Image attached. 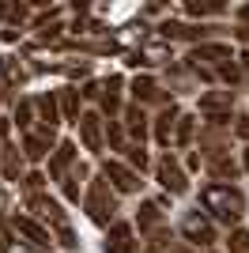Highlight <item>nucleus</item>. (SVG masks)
Masks as SVG:
<instances>
[{"instance_id": "obj_1", "label": "nucleus", "mask_w": 249, "mask_h": 253, "mask_svg": "<svg viewBox=\"0 0 249 253\" xmlns=\"http://www.w3.org/2000/svg\"><path fill=\"white\" fill-rule=\"evenodd\" d=\"M200 204L204 211H211V219L227 223V227H234L246 215V193L238 185H223V181H208L200 189Z\"/></svg>"}, {"instance_id": "obj_2", "label": "nucleus", "mask_w": 249, "mask_h": 253, "mask_svg": "<svg viewBox=\"0 0 249 253\" xmlns=\"http://www.w3.org/2000/svg\"><path fill=\"white\" fill-rule=\"evenodd\" d=\"M83 211H87L91 223H98V227H106V231L117 223V189L102 178V174L91 178V185H87V193H83Z\"/></svg>"}, {"instance_id": "obj_3", "label": "nucleus", "mask_w": 249, "mask_h": 253, "mask_svg": "<svg viewBox=\"0 0 249 253\" xmlns=\"http://www.w3.org/2000/svg\"><path fill=\"white\" fill-rule=\"evenodd\" d=\"M27 208H31L34 215L45 223V227H53V231H57V242H61L64 250H76V246H80V242H76V234H72V223H68V215H64V208L53 201V197L34 193V197H27Z\"/></svg>"}, {"instance_id": "obj_4", "label": "nucleus", "mask_w": 249, "mask_h": 253, "mask_svg": "<svg viewBox=\"0 0 249 253\" xmlns=\"http://www.w3.org/2000/svg\"><path fill=\"white\" fill-rule=\"evenodd\" d=\"M155 181L163 185L170 197H181V193H189V174H185V167L177 163L170 151H166L163 159L155 163Z\"/></svg>"}, {"instance_id": "obj_5", "label": "nucleus", "mask_w": 249, "mask_h": 253, "mask_svg": "<svg viewBox=\"0 0 249 253\" xmlns=\"http://www.w3.org/2000/svg\"><path fill=\"white\" fill-rule=\"evenodd\" d=\"M76 128H80L83 148L91 151V155H102V148H106V117L98 114V110H83V117L76 121Z\"/></svg>"}, {"instance_id": "obj_6", "label": "nucleus", "mask_w": 249, "mask_h": 253, "mask_svg": "<svg viewBox=\"0 0 249 253\" xmlns=\"http://www.w3.org/2000/svg\"><path fill=\"white\" fill-rule=\"evenodd\" d=\"M102 178L110 181L117 193H140V189H144L140 174H136L124 159H102Z\"/></svg>"}, {"instance_id": "obj_7", "label": "nucleus", "mask_w": 249, "mask_h": 253, "mask_svg": "<svg viewBox=\"0 0 249 253\" xmlns=\"http://www.w3.org/2000/svg\"><path fill=\"white\" fill-rule=\"evenodd\" d=\"M181 238H185L189 246H215V219H208L204 211H189L185 219H181Z\"/></svg>"}, {"instance_id": "obj_8", "label": "nucleus", "mask_w": 249, "mask_h": 253, "mask_svg": "<svg viewBox=\"0 0 249 253\" xmlns=\"http://www.w3.org/2000/svg\"><path fill=\"white\" fill-rule=\"evenodd\" d=\"M128 91H132V102L144 106V110H147V106H163V110H166V106H174V98L163 91V84H159L155 76H136L132 84H128Z\"/></svg>"}, {"instance_id": "obj_9", "label": "nucleus", "mask_w": 249, "mask_h": 253, "mask_svg": "<svg viewBox=\"0 0 249 253\" xmlns=\"http://www.w3.org/2000/svg\"><path fill=\"white\" fill-rule=\"evenodd\" d=\"M53 151H57V128L38 125L23 136V155H27V163H42V159H49Z\"/></svg>"}, {"instance_id": "obj_10", "label": "nucleus", "mask_w": 249, "mask_h": 253, "mask_svg": "<svg viewBox=\"0 0 249 253\" xmlns=\"http://www.w3.org/2000/svg\"><path fill=\"white\" fill-rule=\"evenodd\" d=\"M208 34H219V27H189V23H177V19H166L159 23V38L163 42H208Z\"/></svg>"}, {"instance_id": "obj_11", "label": "nucleus", "mask_w": 249, "mask_h": 253, "mask_svg": "<svg viewBox=\"0 0 249 253\" xmlns=\"http://www.w3.org/2000/svg\"><path fill=\"white\" fill-rule=\"evenodd\" d=\"M11 231L19 234V238H27L34 250H49V246H53L49 227H42L34 215H11Z\"/></svg>"}, {"instance_id": "obj_12", "label": "nucleus", "mask_w": 249, "mask_h": 253, "mask_svg": "<svg viewBox=\"0 0 249 253\" xmlns=\"http://www.w3.org/2000/svg\"><path fill=\"white\" fill-rule=\"evenodd\" d=\"M102 253H140V242H136V231L132 223H121L117 219L102 238Z\"/></svg>"}, {"instance_id": "obj_13", "label": "nucleus", "mask_w": 249, "mask_h": 253, "mask_svg": "<svg viewBox=\"0 0 249 253\" xmlns=\"http://www.w3.org/2000/svg\"><path fill=\"white\" fill-rule=\"evenodd\" d=\"M121 91H124V80H121V76H106V80H102V98H98V114H102V117L121 121V114H124Z\"/></svg>"}, {"instance_id": "obj_14", "label": "nucleus", "mask_w": 249, "mask_h": 253, "mask_svg": "<svg viewBox=\"0 0 249 253\" xmlns=\"http://www.w3.org/2000/svg\"><path fill=\"white\" fill-rule=\"evenodd\" d=\"M76 159H80L76 140H61V144H57V151L49 155V178H53V181H64V178L76 170Z\"/></svg>"}, {"instance_id": "obj_15", "label": "nucleus", "mask_w": 249, "mask_h": 253, "mask_svg": "<svg viewBox=\"0 0 249 253\" xmlns=\"http://www.w3.org/2000/svg\"><path fill=\"white\" fill-rule=\"evenodd\" d=\"M230 106H234V91H223V87H215V91L200 95V114H204V121L230 117Z\"/></svg>"}, {"instance_id": "obj_16", "label": "nucleus", "mask_w": 249, "mask_h": 253, "mask_svg": "<svg viewBox=\"0 0 249 253\" xmlns=\"http://www.w3.org/2000/svg\"><path fill=\"white\" fill-rule=\"evenodd\" d=\"M177 121H181V110H177V102H174V106H166V110H159V117L151 121V132H155V144H159V148H170V144H174Z\"/></svg>"}, {"instance_id": "obj_17", "label": "nucleus", "mask_w": 249, "mask_h": 253, "mask_svg": "<svg viewBox=\"0 0 249 253\" xmlns=\"http://www.w3.org/2000/svg\"><path fill=\"white\" fill-rule=\"evenodd\" d=\"M174 61V49H170V42H144L136 53H128V61L124 64H170Z\"/></svg>"}, {"instance_id": "obj_18", "label": "nucleus", "mask_w": 249, "mask_h": 253, "mask_svg": "<svg viewBox=\"0 0 249 253\" xmlns=\"http://www.w3.org/2000/svg\"><path fill=\"white\" fill-rule=\"evenodd\" d=\"M166 201H144L140 204V211H136V227H140V234H155L166 227V215H163Z\"/></svg>"}, {"instance_id": "obj_19", "label": "nucleus", "mask_w": 249, "mask_h": 253, "mask_svg": "<svg viewBox=\"0 0 249 253\" xmlns=\"http://www.w3.org/2000/svg\"><path fill=\"white\" fill-rule=\"evenodd\" d=\"M23 163H27L23 148H15L11 140H0V170H4V178L8 181H23Z\"/></svg>"}, {"instance_id": "obj_20", "label": "nucleus", "mask_w": 249, "mask_h": 253, "mask_svg": "<svg viewBox=\"0 0 249 253\" xmlns=\"http://www.w3.org/2000/svg\"><path fill=\"white\" fill-rule=\"evenodd\" d=\"M189 61H200V64H208V68H219V64L234 61V53H230L227 42H204V45H197V49L189 53Z\"/></svg>"}, {"instance_id": "obj_21", "label": "nucleus", "mask_w": 249, "mask_h": 253, "mask_svg": "<svg viewBox=\"0 0 249 253\" xmlns=\"http://www.w3.org/2000/svg\"><path fill=\"white\" fill-rule=\"evenodd\" d=\"M121 117H124V132H128L136 144H144V140H147V128H151V117H147V110H144V106H136V102H128Z\"/></svg>"}, {"instance_id": "obj_22", "label": "nucleus", "mask_w": 249, "mask_h": 253, "mask_svg": "<svg viewBox=\"0 0 249 253\" xmlns=\"http://www.w3.org/2000/svg\"><path fill=\"white\" fill-rule=\"evenodd\" d=\"M87 185H91V170L83 167H76L72 174H68V178L61 181V193H64V201H72V204H80L83 201V193H87Z\"/></svg>"}, {"instance_id": "obj_23", "label": "nucleus", "mask_w": 249, "mask_h": 253, "mask_svg": "<svg viewBox=\"0 0 249 253\" xmlns=\"http://www.w3.org/2000/svg\"><path fill=\"white\" fill-rule=\"evenodd\" d=\"M34 102H38V125L57 128L64 121V117H61V102H57V91H45V95H38Z\"/></svg>"}, {"instance_id": "obj_24", "label": "nucleus", "mask_w": 249, "mask_h": 253, "mask_svg": "<svg viewBox=\"0 0 249 253\" xmlns=\"http://www.w3.org/2000/svg\"><path fill=\"white\" fill-rule=\"evenodd\" d=\"M11 125H19L23 136H27L31 128H38V102H34V98H19V102H15V114H11Z\"/></svg>"}, {"instance_id": "obj_25", "label": "nucleus", "mask_w": 249, "mask_h": 253, "mask_svg": "<svg viewBox=\"0 0 249 253\" xmlns=\"http://www.w3.org/2000/svg\"><path fill=\"white\" fill-rule=\"evenodd\" d=\"M204 167H208V174H211V178H219L223 185H234V178H238V170H242V163H234L230 155H219V159H208Z\"/></svg>"}, {"instance_id": "obj_26", "label": "nucleus", "mask_w": 249, "mask_h": 253, "mask_svg": "<svg viewBox=\"0 0 249 253\" xmlns=\"http://www.w3.org/2000/svg\"><path fill=\"white\" fill-rule=\"evenodd\" d=\"M80 98H83V95H80V87H61V91H57V102H61V117H64V121H72V125L83 117Z\"/></svg>"}, {"instance_id": "obj_27", "label": "nucleus", "mask_w": 249, "mask_h": 253, "mask_svg": "<svg viewBox=\"0 0 249 253\" xmlns=\"http://www.w3.org/2000/svg\"><path fill=\"white\" fill-rule=\"evenodd\" d=\"M124 163L136 170V174H144V170H151V155H147L144 144H128L124 148Z\"/></svg>"}, {"instance_id": "obj_28", "label": "nucleus", "mask_w": 249, "mask_h": 253, "mask_svg": "<svg viewBox=\"0 0 249 253\" xmlns=\"http://www.w3.org/2000/svg\"><path fill=\"white\" fill-rule=\"evenodd\" d=\"M106 144H110V151H121L128 148V132H124V121H106Z\"/></svg>"}, {"instance_id": "obj_29", "label": "nucleus", "mask_w": 249, "mask_h": 253, "mask_svg": "<svg viewBox=\"0 0 249 253\" xmlns=\"http://www.w3.org/2000/svg\"><path fill=\"white\" fill-rule=\"evenodd\" d=\"M193 136H197V117H193V114H181L177 132H174V144H177V148H189V144H193Z\"/></svg>"}, {"instance_id": "obj_30", "label": "nucleus", "mask_w": 249, "mask_h": 253, "mask_svg": "<svg viewBox=\"0 0 249 253\" xmlns=\"http://www.w3.org/2000/svg\"><path fill=\"white\" fill-rule=\"evenodd\" d=\"M219 11H223V4H215V0H189V4H185V15H193V19L219 15Z\"/></svg>"}, {"instance_id": "obj_31", "label": "nucleus", "mask_w": 249, "mask_h": 253, "mask_svg": "<svg viewBox=\"0 0 249 253\" xmlns=\"http://www.w3.org/2000/svg\"><path fill=\"white\" fill-rule=\"evenodd\" d=\"M170 242H174V234H170V231L163 227V231H155L151 238H147V246H144V250H147V253H170V250H174Z\"/></svg>"}, {"instance_id": "obj_32", "label": "nucleus", "mask_w": 249, "mask_h": 253, "mask_svg": "<svg viewBox=\"0 0 249 253\" xmlns=\"http://www.w3.org/2000/svg\"><path fill=\"white\" fill-rule=\"evenodd\" d=\"M227 250L230 253H249V231H246V227H234V231H230Z\"/></svg>"}, {"instance_id": "obj_33", "label": "nucleus", "mask_w": 249, "mask_h": 253, "mask_svg": "<svg viewBox=\"0 0 249 253\" xmlns=\"http://www.w3.org/2000/svg\"><path fill=\"white\" fill-rule=\"evenodd\" d=\"M19 185L27 189V197H34V193H42V185H45V174H42V170H31V174H23Z\"/></svg>"}, {"instance_id": "obj_34", "label": "nucleus", "mask_w": 249, "mask_h": 253, "mask_svg": "<svg viewBox=\"0 0 249 253\" xmlns=\"http://www.w3.org/2000/svg\"><path fill=\"white\" fill-rule=\"evenodd\" d=\"M80 95L87 98V102H98V98H102V84H94V80H91V84L80 87Z\"/></svg>"}, {"instance_id": "obj_35", "label": "nucleus", "mask_w": 249, "mask_h": 253, "mask_svg": "<svg viewBox=\"0 0 249 253\" xmlns=\"http://www.w3.org/2000/svg\"><path fill=\"white\" fill-rule=\"evenodd\" d=\"M27 15H31V8H27V4H15L8 19H11V23H19V27H23V23H27Z\"/></svg>"}, {"instance_id": "obj_36", "label": "nucleus", "mask_w": 249, "mask_h": 253, "mask_svg": "<svg viewBox=\"0 0 249 253\" xmlns=\"http://www.w3.org/2000/svg\"><path fill=\"white\" fill-rule=\"evenodd\" d=\"M200 163H204V155H200V151H189V155H185V174L200 170Z\"/></svg>"}, {"instance_id": "obj_37", "label": "nucleus", "mask_w": 249, "mask_h": 253, "mask_svg": "<svg viewBox=\"0 0 249 253\" xmlns=\"http://www.w3.org/2000/svg\"><path fill=\"white\" fill-rule=\"evenodd\" d=\"M234 136L249 140V117H234Z\"/></svg>"}, {"instance_id": "obj_38", "label": "nucleus", "mask_w": 249, "mask_h": 253, "mask_svg": "<svg viewBox=\"0 0 249 253\" xmlns=\"http://www.w3.org/2000/svg\"><path fill=\"white\" fill-rule=\"evenodd\" d=\"M234 38H238L242 45H249V27H242V23H238V27H234Z\"/></svg>"}, {"instance_id": "obj_39", "label": "nucleus", "mask_w": 249, "mask_h": 253, "mask_svg": "<svg viewBox=\"0 0 249 253\" xmlns=\"http://www.w3.org/2000/svg\"><path fill=\"white\" fill-rule=\"evenodd\" d=\"M8 242L11 238H8V231H4V223H0V253H8Z\"/></svg>"}, {"instance_id": "obj_40", "label": "nucleus", "mask_w": 249, "mask_h": 253, "mask_svg": "<svg viewBox=\"0 0 249 253\" xmlns=\"http://www.w3.org/2000/svg\"><path fill=\"white\" fill-rule=\"evenodd\" d=\"M238 19H242V27H249V4H246V8H238Z\"/></svg>"}, {"instance_id": "obj_41", "label": "nucleus", "mask_w": 249, "mask_h": 253, "mask_svg": "<svg viewBox=\"0 0 249 253\" xmlns=\"http://www.w3.org/2000/svg\"><path fill=\"white\" fill-rule=\"evenodd\" d=\"M242 170H246V174H249V148L242 151Z\"/></svg>"}, {"instance_id": "obj_42", "label": "nucleus", "mask_w": 249, "mask_h": 253, "mask_svg": "<svg viewBox=\"0 0 249 253\" xmlns=\"http://www.w3.org/2000/svg\"><path fill=\"white\" fill-rule=\"evenodd\" d=\"M170 253H193V246H189V242H185V246H174Z\"/></svg>"}, {"instance_id": "obj_43", "label": "nucleus", "mask_w": 249, "mask_h": 253, "mask_svg": "<svg viewBox=\"0 0 249 253\" xmlns=\"http://www.w3.org/2000/svg\"><path fill=\"white\" fill-rule=\"evenodd\" d=\"M8 15H11V8H8V4H0V19H8Z\"/></svg>"}]
</instances>
